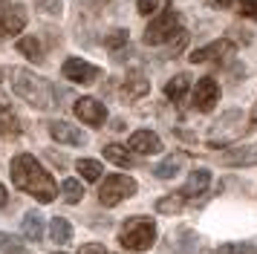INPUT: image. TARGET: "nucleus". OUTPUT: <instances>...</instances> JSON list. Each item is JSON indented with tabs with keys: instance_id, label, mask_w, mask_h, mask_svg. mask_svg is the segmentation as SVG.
<instances>
[{
	"instance_id": "obj_1",
	"label": "nucleus",
	"mask_w": 257,
	"mask_h": 254,
	"mask_svg": "<svg viewBox=\"0 0 257 254\" xmlns=\"http://www.w3.org/2000/svg\"><path fill=\"white\" fill-rule=\"evenodd\" d=\"M12 182L26 191V194H32L38 202H52L55 194H58V188H55V179L44 171V165L35 159V156H29V153H18L12 159Z\"/></svg>"
},
{
	"instance_id": "obj_2",
	"label": "nucleus",
	"mask_w": 257,
	"mask_h": 254,
	"mask_svg": "<svg viewBox=\"0 0 257 254\" xmlns=\"http://www.w3.org/2000/svg\"><path fill=\"white\" fill-rule=\"evenodd\" d=\"M12 87L26 104H32L38 110H47L52 104V84L29 69H12Z\"/></svg>"
},
{
	"instance_id": "obj_3",
	"label": "nucleus",
	"mask_w": 257,
	"mask_h": 254,
	"mask_svg": "<svg viewBox=\"0 0 257 254\" xmlns=\"http://www.w3.org/2000/svg\"><path fill=\"white\" fill-rule=\"evenodd\" d=\"M118 240H121L124 248L145 251V248H151L153 240H156V225H153V219H148V217H133L121 225V237H118Z\"/></svg>"
},
{
	"instance_id": "obj_4",
	"label": "nucleus",
	"mask_w": 257,
	"mask_h": 254,
	"mask_svg": "<svg viewBox=\"0 0 257 254\" xmlns=\"http://www.w3.org/2000/svg\"><path fill=\"white\" fill-rule=\"evenodd\" d=\"M176 29H179V15H176L174 6H165L162 15H159V18H153L151 26L145 29V38H142V41H145L148 46H159V44H165Z\"/></svg>"
},
{
	"instance_id": "obj_5",
	"label": "nucleus",
	"mask_w": 257,
	"mask_h": 254,
	"mask_svg": "<svg viewBox=\"0 0 257 254\" xmlns=\"http://www.w3.org/2000/svg\"><path fill=\"white\" fill-rule=\"evenodd\" d=\"M133 194H136V179H130L124 173H113V176L104 179L101 191H98V199H101V205H118L121 199H127Z\"/></svg>"
},
{
	"instance_id": "obj_6",
	"label": "nucleus",
	"mask_w": 257,
	"mask_h": 254,
	"mask_svg": "<svg viewBox=\"0 0 257 254\" xmlns=\"http://www.w3.org/2000/svg\"><path fill=\"white\" fill-rule=\"evenodd\" d=\"M26 26V6L15 0H0V38L21 35Z\"/></svg>"
},
{
	"instance_id": "obj_7",
	"label": "nucleus",
	"mask_w": 257,
	"mask_h": 254,
	"mask_svg": "<svg viewBox=\"0 0 257 254\" xmlns=\"http://www.w3.org/2000/svg\"><path fill=\"white\" fill-rule=\"evenodd\" d=\"M61 72H64L67 81H75V84H93L101 75V69L95 64H90V61H84V58H67Z\"/></svg>"
},
{
	"instance_id": "obj_8",
	"label": "nucleus",
	"mask_w": 257,
	"mask_h": 254,
	"mask_svg": "<svg viewBox=\"0 0 257 254\" xmlns=\"http://www.w3.org/2000/svg\"><path fill=\"white\" fill-rule=\"evenodd\" d=\"M234 52V44L228 38H220V41H214V44L202 46V49H194L191 52V64H222L225 58Z\"/></svg>"
},
{
	"instance_id": "obj_9",
	"label": "nucleus",
	"mask_w": 257,
	"mask_h": 254,
	"mask_svg": "<svg viewBox=\"0 0 257 254\" xmlns=\"http://www.w3.org/2000/svg\"><path fill=\"white\" fill-rule=\"evenodd\" d=\"M75 115L81 118L84 124L101 127L107 121V107L101 101H95L93 95H84V98H78V101H75Z\"/></svg>"
},
{
	"instance_id": "obj_10",
	"label": "nucleus",
	"mask_w": 257,
	"mask_h": 254,
	"mask_svg": "<svg viewBox=\"0 0 257 254\" xmlns=\"http://www.w3.org/2000/svg\"><path fill=\"white\" fill-rule=\"evenodd\" d=\"M217 101H220V84L211 78V75L199 78V84L194 87V107L202 110V113H208V110H214Z\"/></svg>"
},
{
	"instance_id": "obj_11",
	"label": "nucleus",
	"mask_w": 257,
	"mask_h": 254,
	"mask_svg": "<svg viewBox=\"0 0 257 254\" xmlns=\"http://www.w3.org/2000/svg\"><path fill=\"white\" fill-rule=\"evenodd\" d=\"M130 148L142 153V156H148V153H159L162 150V139L156 136L153 130H136L133 136H130Z\"/></svg>"
},
{
	"instance_id": "obj_12",
	"label": "nucleus",
	"mask_w": 257,
	"mask_h": 254,
	"mask_svg": "<svg viewBox=\"0 0 257 254\" xmlns=\"http://www.w3.org/2000/svg\"><path fill=\"white\" fill-rule=\"evenodd\" d=\"M49 136L55 142H64V145H84L87 139L78 127L67 124V121H49Z\"/></svg>"
},
{
	"instance_id": "obj_13",
	"label": "nucleus",
	"mask_w": 257,
	"mask_h": 254,
	"mask_svg": "<svg viewBox=\"0 0 257 254\" xmlns=\"http://www.w3.org/2000/svg\"><path fill=\"white\" fill-rule=\"evenodd\" d=\"M148 90H151V84H148V78L142 75V72H127V78H124V84H121V95L127 98V101H136V98H142V95H148Z\"/></svg>"
},
{
	"instance_id": "obj_14",
	"label": "nucleus",
	"mask_w": 257,
	"mask_h": 254,
	"mask_svg": "<svg viewBox=\"0 0 257 254\" xmlns=\"http://www.w3.org/2000/svg\"><path fill=\"white\" fill-rule=\"evenodd\" d=\"M188 87H191V78H188L185 72H179V75H174V78L165 84V95L174 104H182V98L188 95Z\"/></svg>"
},
{
	"instance_id": "obj_15",
	"label": "nucleus",
	"mask_w": 257,
	"mask_h": 254,
	"mask_svg": "<svg viewBox=\"0 0 257 254\" xmlns=\"http://www.w3.org/2000/svg\"><path fill=\"white\" fill-rule=\"evenodd\" d=\"M18 52H21L26 61H32V64H41V61H44V46H41V41L32 38V35H26V38L18 41Z\"/></svg>"
},
{
	"instance_id": "obj_16",
	"label": "nucleus",
	"mask_w": 257,
	"mask_h": 254,
	"mask_svg": "<svg viewBox=\"0 0 257 254\" xmlns=\"http://www.w3.org/2000/svg\"><path fill=\"white\" fill-rule=\"evenodd\" d=\"M205 188H211V173L208 171H194V173H188V182H185V188H182V194L199 196Z\"/></svg>"
},
{
	"instance_id": "obj_17",
	"label": "nucleus",
	"mask_w": 257,
	"mask_h": 254,
	"mask_svg": "<svg viewBox=\"0 0 257 254\" xmlns=\"http://www.w3.org/2000/svg\"><path fill=\"white\" fill-rule=\"evenodd\" d=\"M225 165H234V168L257 165V145H248V148H234L231 153L225 156Z\"/></svg>"
},
{
	"instance_id": "obj_18",
	"label": "nucleus",
	"mask_w": 257,
	"mask_h": 254,
	"mask_svg": "<svg viewBox=\"0 0 257 254\" xmlns=\"http://www.w3.org/2000/svg\"><path fill=\"white\" fill-rule=\"evenodd\" d=\"M104 159L116 162V165H121V168H133V165H136V159L130 156V150L121 148V145H107L104 148Z\"/></svg>"
},
{
	"instance_id": "obj_19",
	"label": "nucleus",
	"mask_w": 257,
	"mask_h": 254,
	"mask_svg": "<svg viewBox=\"0 0 257 254\" xmlns=\"http://www.w3.org/2000/svg\"><path fill=\"white\" fill-rule=\"evenodd\" d=\"M24 234L29 237V240H35V242L44 237V219H41V214H35V211L26 214L24 217Z\"/></svg>"
},
{
	"instance_id": "obj_20",
	"label": "nucleus",
	"mask_w": 257,
	"mask_h": 254,
	"mask_svg": "<svg viewBox=\"0 0 257 254\" xmlns=\"http://www.w3.org/2000/svg\"><path fill=\"white\" fill-rule=\"evenodd\" d=\"M49 237L64 245V242H70V237H72V225L67 222V219H61V217L52 219V222H49Z\"/></svg>"
},
{
	"instance_id": "obj_21",
	"label": "nucleus",
	"mask_w": 257,
	"mask_h": 254,
	"mask_svg": "<svg viewBox=\"0 0 257 254\" xmlns=\"http://www.w3.org/2000/svg\"><path fill=\"white\" fill-rule=\"evenodd\" d=\"M0 133H6V136H18L21 133V121H18V115L9 107L0 110Z\"/></svg>"
},
{
	"instance_id": "obj_22",
	"label": "nucleus",
	"mask_w": 257,
	"mask_h": 254,
	"mask_svg": "<svg viewBox=\"0 0 257 254\" xmlns=\"http://www.w3.org/2000/svg\"><path fill=\"white\" fill-rule=\"evenodd\" d=\"M75 168H78V173H81L87 182L101 179V173H104V171H101V165H98L95 159H78V162H75Z\"/></svg>"
},
{
	"instance_id": "obj_23",
	"label": "nucleus",
	"mask_w": 257,
	"mask_h": 254,
	"mask_svg": "<svg viewBox=\"0 0 257 254\" xmlns=\"http://www.w3.org/2000/svg\"><path fill=\"white\" fill-rule=\"evenodd\" d=\"M165 44H168V46H165V55H168V58L179 55V52L185 49V44H188V32H185V29H176V32L171 35Z\"/></svg>"
},
{
	"instance_id": "obj_24",
	"label": "nucleus",
	"mask_w": 257,
	"mask_h": 254,
	"mask_svg": "<svg viewBox=\"0 0 257 254\" xmlns=\"http://www.w3.org/2000/svg\"><path fill=\"white\" fill-rule=\"evenodd\" d=\"M182 205H185V194H171V196H165V199L156 202V208H159L162 214H179Z\"/></svg>"
},
{
	"instance_id": "obj_25",
	"label": "nucleus",
	"mask_w": 257,
	"mask_h": 254,
	"mask_svg": "<svg viewBox=\"0 0 257 254\" xmlns=\"http://www.w3.org/2000/svg\"><path fill=\"white\" fill-rule=\"evenodd\" d=\"M81 196H84V188H81L78 179H67V182H64V199H67V202H78Z\"/></svg>"
},
{
	"instance_id": "obj_26",
	"label": "nucleus",
	"mask_w": 257,
	"mask_h": 254,
	"mask_svg": "<svg viewBox=\"0 0 257 254\" xmlns=\"http://www.w3.org/2000/svg\"><path fill=\"white\" fill-rule=\"evenodd\" d=\"M107 49H121V46L127 44V29H113V32L107 35Z\"/></svg>"
},
{
	"instance_id": "obj_27",
	"label": "nucleus",
	"mask_w": 257,
	"mask_h": 254,
	"mask_svg": "<svg viewBox=\"0 0 257 254\" xmlns=\"http://www.w3.org/2000/svg\"><path fill=\"white\" fill-rule=\"evenodd\" d=\"M0 248H3L6 254H21V251H24V242L18 240V237L3 234V237H0Z\"/></svg>"
},
{
	"instance_id": "obj_28",
	"label": "nucleus",
	"mask_w": 257,
	"mask_h": 254,
	"mask_svg": "<svg viewBox=\"0 0 257 254\" xmlns=\"http://www.w3.org/2000/svg\"><path fill=\"white\" fill-rule=\"evenodd\" d=\"M176 171H179V165H176V159H168V162H162V165H156V176L159 179H171V176H176Z\"/></svg>"
},
{
	"instance_id": "obj_29",
	"label": "nucleus",
	"mask_w": 257,
	"mask_h": 254,
	"mask_svg": "<svg viewBox=\"0 0 257 254\" xmlns=\"http://www.w3.org/2000/svg\"><path fill=\"white\" fill-rule=\"evenodd\" d=\"M38 9L44 12V15H52V18H58L64 6H61V0H38Z\"/></svg>"
},
{
	"instance_id": "obj_30",
	"label": "nucleus",
	"mask_w": 257,
	"mask_h": 254,
	"mask_svg": "<svg viewBox=\"0 0 257 254\" xmlns=\"http://www.w3.org/2000/svg\"><path fill=\"white\" fill-rule=\"evenodd\" d=\"M217 254H251V248L243 245V242H225V245L217 248Z\"/></svg>"
},
{
	"instance_id": "obj_31",
	"label": "nucleus",
	"mask_w": 257,
	"mask_h": 254,
	"mask_svg": "<svg viewBox=\"0 0 257 254\" xmlns=\"http://www.w3.org/2000/svg\"><path fill=\"white\" fill-rule=\"evenodd\" d=\"M237 6H240V15L243 18L257 21V0H237Z\"/></svg>"
},
{
	"instance_id": "obj_32",
	"label": "nucleus",
	"mask_w": 257,
	"mask_h": 254,
	"mask_svg": "<svg viewBox=\"0 0 257 254\" xmlns=\"http://www.w3.org/2000/svg\"><path fill=\"white\" fill-rule=\"evenodd\" d=\"M136 9H139L142 18H148V15H153L159 9V0H136Z\"/></svg>"
},
{
	"instance_id": "obj_33",
	"label": "nucleus",
	"mask_w": 257,
	"mask_h": 254,
	"mask_svg": "<svg viewBox=\"0 0 257 254\" xmlns=\"http://www.w3.org/2000/svg\"><path fill=\"white\" fill-rule=\"evenodd\" d=\"M78 254H107V248L104 245H98V242H87V245L78 248Z\"/></svg>"
},
{
	"instance_id": "obj_34",
	"label": "nucleus",
	"mask_w": 257,
	"mask_h": 254,
	"mask_svg": "<svg viewBox=\"0 0 257 254\" xmlns=\"http://www.w3.org/2000/svg\"><path fill=\"white\" fill-rule=\"evenodd\" d=\"M234 0H208V6H214V9H228Z\"/></svg>"
},
{
	"instance_id": "obj_35",
	"label": "nucleus",
	"mask_w": 257,
	"mask_h": 254,
	"mask_svg": "<svg viewBox=\"0 0 257 254\" xmlns=\"http://www.w3.org/2000/svg\"><path fill=\"white\" fill-rule=\"evenodd\" d=\"M6 202H9V196H6V188H3V185H0V208L6 205Z\"/></svg>"
},
{
	"instance_id": "obj_36",
	"label": "nucleus",
	"mask_w": 257,
	"mask_h": 254,
	"mask_svg": "<svg viewBox=\"0 0 257 254\" xmlns=\"http://www.w3.org/2000/svg\"><path fill=\"white\" fill-rule=\"evenodd\" d=\"M0 107H6V95L3 92H0Z\"/></svg>"
},
{
	"instance_id": "obj_37",
	"label": "nucleus",
	"mask_w": 257,
	"mask_h": 254,
	"mask_svg": "<svg viewBox=\"0 0 257 254\" xmlns=\"http://www.w3.org/2000/svg\"><path fill=\"white\" fill-rule=\"evenodd\" d=\"M0 78H3V72H0Z\"/></svg>"
},
{
	"instance_id": "obj_38",
	"label": "nucleus",
	"mask_w": 257,
	"mask_h": 254,
	"mask_svg": "<svg viewBox=\"0 0 257 254\" xmlns=\"http://www.w3.org/2000/svg\"><path fill=\"white\" fill-rule=\"evenodd\" d=\"M58 254H61V251H58Z\"/></svg>"
}]
</instances>
